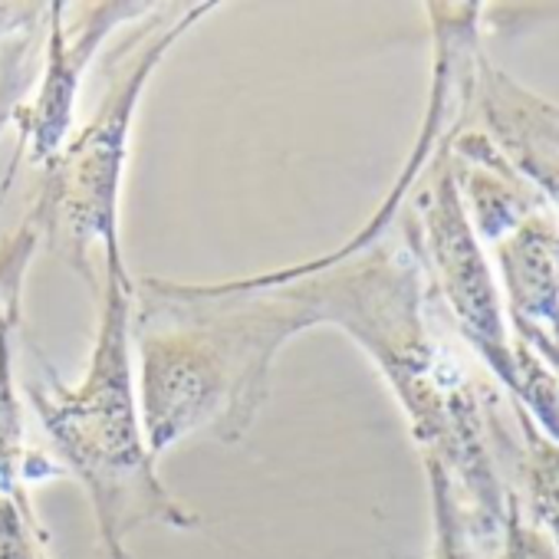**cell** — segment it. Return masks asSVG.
<instances>
[{
  "instance_id": "4",
  "label": "cell",
  "mask_w": 559,
  "mask_h": 559,
  "mask_svg": "<svg viewBox=\"0 0 559 559\" xmlns=\"http://www.w3.org/2000/svg\"><path fill=\"white\" fill-rule=\"evenodd\" d=\"M158 4H106L86 8L76 27H67L63 11L67 4H47V27H44V60L34 99L21 103L11 116L17 126V152L44 168L73 135L76 129V96L80 80L86 76L90 63L103 50V44L126 24H139Z\"/></svg>"
},
{
  "instance_id": "5",
  "label": "cell",
  "mask_w": 559,
  "mask_h": 559,
  "mask_svg": "<svg viewBox=\"0 0 559 559\" xmlns=\"http://www.w3.org/2000/svg\"><path fill=\"white\" fill-rule=\"evenodd\" d=\"M21 326H24V310H11L0 317V497L21 513V520L40 543H47V533L40 530L27 500V487H31L27 471L37 448L27 441V415L17 385L14 340Z\"/></svg>"
},
{
  "instance_id": "2",
  "label": "cell",
  "mask_w": 559,
  "mask_h": 559,
  "mask_svg": "<svg viewBox=\"0 0 559 559\" xmlns=\"http://www.w3.org/2000/svg\"><path fill=\"white\" fill-rule=\"evenodd\" d=\"M103 266L86 376L80 385H67L37 353V376L24 382V395L53 444L60 471L86 487L106 559H126V536L135 526L188 530L201 520L168 493L155 467L158 457L145 441L132 362V273L122 250L106 253Z\"/></svg>"
},
{
  "instance_id": "3",
  "label": "cell",
  "mask_w": 559,
  "mask_h": 559,
  "mask_svg": "<svg viewBox=\"0 0 559 559\" xmlns=\"http://www.w3.org/2000/svg\"><path fill=\"white\" fill-rule=\"evenodd\" d=\"M221 4H158L132 40H122L109 60V90L99 109L73 129L67 145L40 168L37 201L31 204L44 224V243L86 280L96 294L99 276L93 250H122L119 201L132 148L139 103L162 60Z\"/></svg>"
},
{
  "instance_id": "6",
  "label": "cell",
  "mask_w": 559,
  "mask_h": 559,
  "mask_svg": "<svg viewBox=\"0 0 559 559\" xmlns=\"http://www.w3.org/2000/svg\"><path fill=\"white\" fill-rule=\"evenodd\" d=\"M21 162H24V158L14 152L11 168H8V178H4V185H0V204H4L8 188H11L14 178H17ZM40 247H44V224H40V214L31 207L27 217L17 224V230H14L4 243H0V317L11 313V310H24L21 297H24L27 266H31V260L37 257Z\"/></svg>"
},
{
  "instance_id": "1",
  "label": "cell",
  "mask_w": 559,
  "mask_h": 559,
  "mask_svg": "<svg viewBox=\"0 0 559 559\" xmlns=\"http://www.w3.org/2000/svg\"><path fill=\"white\" fill-rule=\"evenodd\" d=\"M310 326L297 300L247 276L224 284L132 276L135 392L148 451L162 457L191 435L243 441L270 399L276 356Z\"/></svg>"
},
{
  "instance_id": "7",
  "label": "cell",
  "mask_w": 559,
  "mask_h": 559,
  "mask_svg": "<svg viewBox=\"0 0 559 559\" xmlns=\"http://www.w3.org/2000/svg\"><path fill=\"white\" fill-rule=\"evenodd\" d=\"M44 21H47V4H0V40L40 27Z\"/></svg>"
}]
</instances>
